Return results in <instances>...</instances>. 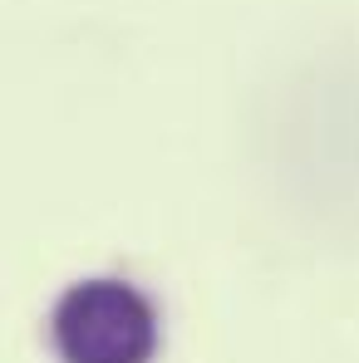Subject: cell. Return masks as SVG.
<instances>
[{"instance_id":"cell-1","label":"cell","mask_w":359,"mask_h":363,"mask_svg":"<svg viewBox=\"0 0 359 363\" xmlns=\"http://www.w3.org/2000/svg\"><path fill=\"white\" fill-rule=\"evenodd\" d=\"M50 344L60 363H153L158 309L119 275L69 285L50 314Z\"/></svg>"}]
</instances>
